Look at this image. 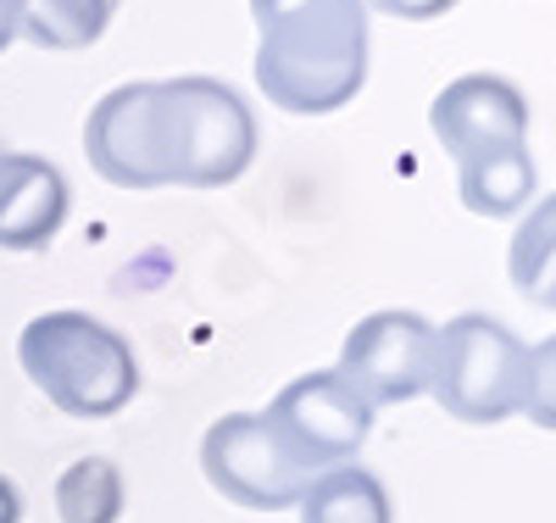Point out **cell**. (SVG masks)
<instances>
[{"label": "cell", "mask_w": 556, "mask_h": 523, "mask_svg": "<svg viewBox=\"0 0 556 523\" xmlns=\"http://www.w3.org/2000/svg\"><path fill=\"white\" fill-rule=\"evenodd\" d=\"M256 84L278 112L323 117L367 84V7L362 0H251Z\"/></svg>", "instance_id": "1"}, {"label": "cell", "mask_w": 556, "mask_h": 523, "mask_svg": "<svg viewBox=\"0 0 556 523\" xmlns=\"http://www.w3.org/2000/svg\"><path fill=\"white\" fill-rule=\"evenodd\" d=\"M545 378H551V346L529 351L513 328L484 312H462L445 328H434L429 396L456 423H506L513 412H534V385L545 401Z\"/></svg>", "instance_id": "2"}, {"label": "cell", "mask_w": 556, "mask_h": 523, "mask_svg": "<svg viewBox=\"0 0 556 523\" xmlns=\"http://www.w3.org/2000/svg\"><path fill=\"white\" fill-rule=\"evenodd\" d=\"M17 362L56 412L101 423L139 396L134 346L89 312H39L17 335Z\"/></svg>", "instance_id": "3"}, {"label": "cell", "mask_w": 556, "mask_h": 523, "mask_svg": "<svg viewBox=\"0 0 556 523\" xmlns=\"http://www.w3.org/2000/svg\"><path fill=\"white\" fill-rule=\"evenodd\" d=\"M162 162L167 184L217 189L235 184L256 157V117L228 84L184 73L162 78Z\"/></svg>", "instance_id": "4"}, {"label": "cell", "mask_w": 556, "mask_h": 523, "mask_svg": "<svg viewBox=\"0 0 556 523\" xmlns=\"http://www.w3.org/2000/svg\"><path fill=\"white\" fill-rule=\"evenodd\" d=\"M201 468H206V485L245 512H285L317 480L306 462H295L285 451V440L267 429L262 412L217 418L201 440Z\"/></svg>", "instance_id": "5"}, {"label": "cell", "mask_w": 556, "mask_h": 523, "mask_svg": "<svg viewBox=\"0 0 556 523\" xmlns=\"http://www.w3.org/2000/svg\"><path fill=\"white\" fill-rule=\"evenodd\" d=\"M429 368H434V323L417 312H367L345 346H340V378L351 385L367 412L379 407H406L417 396H429Z\"/></svg>", "instance_id": "6"}, {"label": "cell", "mask_w": 556, "mask_h": 523, "mask_svg": "<svg viewBox=\"0 0 556 523\" xmlns=\"http://www.w3.org/2000/svg\"><path fill=\"white\" fill-rule=\"evenodd\" d=\"M262 418H267V429L285 440V451L295 462H306L312 473H329L340 462H356V451L367 446V429H374L367 401L351 396V385L334 368L290 378Z\"/></svg>", "instance_id": "7"}, {"label": "cell", "mask_w": 556, "mask_h": 523, "mask_svg": "<svg viewBox=\"0 0 556 523\" xmlns=\"http://www.w3.org/2000/svg\"><path fill=\"white\" fill-rule=\"evenodd\" d=\"M84 157L117 189H162V89L156 84H117L106 89L84 123Z\"/></svg>", "instance_id": "8"}, {"label": "cell", "mask_w": 556, "mask_h": 523, "mask_svg": "<svg viewBox=\"0 0 556 523\" xmlns=\"http://www.w3.org/2000/svg\"><path fill=\"white\" fill-rule=\"evenodd\" d=\"M429 128L445 146V157H456V162H468L479 151L529 146V101H523V89L513 78L462 73L434 95Z\"/></svg>", "instance_id": "9"}, {"label": "cell", "mask_w": 556, "mask_h": 523, "mask_svg": "<svg viewBox=\"0 0 556 523\" xmlns=\"http://www.w3.org/2000/svg\"><path fill=\"white\" fill-rule=\"evenodd\" d=\"M67 223V178L56 162L0 151V251H39Z\"/></svg>", "instance_id": "10"}, {"label": "cell", "mask_w": 556, "mask_h": 523, "mask_svg": "<svg viewBox=\"0 0 556 523\" xmlns=\"http://www.w3.org/2000/svg\"><path fill=\"white\" fill-rule=\"evenodd\" d=\"M456 167H462V201H468V212H479V217H513L534 201V189H540L529 146L479 151V157L456 162Z\"/></svg>", "instance_id": "11"}, {"label": "cell", "mask_w": 556, "mask_h": 523, "mask_svg": "<svg viewBox=\"0 0 556 523\" xmlns=\"http://www.w3.org/2000/svg\"><path fill=\"white\" fill-rule=\"evenodd\" d=\"M295 507H301V523H390L384 480L374 468H356V462L317 473Z\"/></svg>", "instance_id": "12"}, {"label": "cell", "mask_w": 556, "mask_h": 523, "mask_svg": "<svg viewBox=\"0 0 556 523\" xmlns=\"http://www.w3.org/2000/svg\"><path fill=\"white\" fill-rule=\"evenodd\" d=\"M117 0H12L17 39L39 51H84L112 28Z\"/></svg>", "instance_id": "13"}, {"label": "cell", "mask_w": 556, "mask_h": 523, "mask_svg": "<svg viewBox=\"0 0 556 523\" xmlns=\"http://www.w3.org/2000/svg\"><path fill=\"white\" fill-rule=\"evenodd\" d=\"M123 473L112 457H78L56 480V512L62 523H117L123 518Z\"/></svg>", "instance_id": "14"}, {"label": "cell", "mask_w": 556, "mask_h": 523, "mask_svg": "<svg viewBox=\"0 0 556 523\" xmlns=\"http://www.w3.org/2000/svg\"><path fill=\"white\" fill-rule=\"evenodd\" d=\"M529 257H551V207L540 201V212L523 223V234H518V251H513V273H518V284H523V273H529ZM529 296H534V278H529ZM540 301H551V284L540 278Z\"/></svg>", "instance_id": "15"}, {"label": "cell", "mask_w": 556, "mask_h": 523, "mask_svg": "<svg viewBox=\"0 0 556 523\" xmlns=\"http://www.w3.org/2000/svg\"><path fill=\"white\" fill-rule=\"evenodd\" d=\"M362 7H374L384 17H401V23H434L456 7V0H362Z\"/></svg>", "instance_id": "16"}, {"label": "cell", "mask_w": 556, "mask_h": 523, "mask_svg": "<svg viewBox=\"0 0 556 523\" xmlns=\"http://www.w3.org/2000/svg\"><path fill=\"white\" fill-rule=\"evenodd\" d=\"M0 523H23V496L7 473H0Z\"/></svg>", "instance_id": "17"}, {"label": "cell", "mask_w": 556, "mask_h": 523, "mask_svg": "<svg viewBox=\"0 0 556 523\" xmlns=\"http://www.w3.org/2000/svg\"><path fill=\"white\" fill-rule=\"evenodd\" d=\"M17 39V17H12V0H0V51Z\"/></svg>", "instance_id": "18"}]
</instances>
